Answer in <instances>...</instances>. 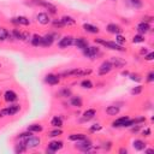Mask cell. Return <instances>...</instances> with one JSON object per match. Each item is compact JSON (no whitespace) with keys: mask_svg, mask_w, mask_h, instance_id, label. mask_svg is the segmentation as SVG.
Segmentation results:
<instances>
[{"mask_svg":"<svg viewBox=\"0 0 154 154\" xmlns=\"http://www.w3.org/2000/svg\"><path fill=\"white\" fill-rule=\"evenodd\" d=\"M95 42H97V43H100V45H102L106 48L112 49V51H118V52H124L125 51V48H123V46L118 45L116 41H106L101 37H99V38H95Z\"/></svg>","mask_w":154,"mask_h":154,"instance_id":"6da1fadb","label":"cell"},{"mask_svg":"<svg viewBox=\"0 0 154 154\" xmlns=\"http://www.w3.org/2000/svg\"><path fill=\"white\" fill-rule=\"evenodd\" d=\"M23 142H24V144H25V147H26L28 149H35V148H38V147H40V144H41V138H40L38 136L31 135L30 137L25 138Z\"/></svg>","mask_w":154,"mask_h":154,"instance_id":"7a4b0ae2","label":"cell"},{"mask_svg":"<svg viewBox=\"0 0 154 154\" xmlns=\"http://www.w3.org/2000/svg\"><path fill=\"white\" fill-rule=\"evenodd\" d=\"M76 148H77L78 150H81V152L88 153V152L93 150V144H91V142H90L88 138H85V140H82V141H77Z\"/></svg>","mask_w":154,"mask_h":154,"instance_id":"3957f363","label":"cell"},{"mask_svg":"<svg viewBox=\"0 0 154 154\" xmlns=\"http://www.w3.org/2000/svg\"><path fill=\"white\" fill-rule=\"evenodd\" d=\"M57 34L55 32H48L45 36H42V42H41V47H51L54 42V40L57 38Z\"/></svg>","mask_w":154,"mask_h":154,"instance_id":"277c9868","label":"cell"},{"mask_svg":"<svg viewBox=\"0 0 154 154\" xmlns=\"http://www.w3.org/2000/svg\"><path fill=\"white\" fill-rule=\"evenodd\" d=\"M73 40H75V37H73V36H71V35L63 36V37L59 40V42H58V47H59V48H61V49L67 48V47H70V46H72V45H73Z\"/></svg>","mask_w":154,"mask_h":154,"instance_id":"5b68a950","label":"cell"},{"mask_svg":"<svg viewBox=\"0 0 154 154\" xmlns=\"http://www.w3.org/2000/svg\"><path fill=\"white\" fill-rule=\"evenodd\" d=\"M99 52H100V49H99L97 46H96V47H95V46H88L87 48L83 49L84 57H87V58H89V59H95L96 55L99 54Z\"/></svg>","mask_w":154,"mask_h":154,"instance_id":"8992f818","label":"cell"},{"mask_svg":"<svg viewBox=\"0 0 154 154\" xmlns=\"http://www.w3.org/2000/svg\"><path fill=\"white\" fill-rule=\"evenodd\" d=\"M31 1L34 4H36V5H40V6L46 7L48 10V12L52 13V14H55L57 13V6L53 5V4H51V2H48V1H46V0H31Z\"/></svg>","mask_w":154,"mask_h":154,"instance_id":"52a82bcc","label":"cell"},{"mask_svg":"<svg viewBox=\"0 0 154 154\" xmlns=\"http://www.w3.org/2000/svg\"><path fill=\"white\" fill-rule=\"evenodd\" d=\"M63 147H64L63 141H58V140H57V141H51V142L48 143V146H47L46 152H47V153H55V152L60 150Z\"/></svg>","mask_w":154,"mask_h":154,"instance_id":"ba28073f","label":"cell"},{"mask_svg":"<svg viewBox=\"0 0 154 154\" xmlns=\"http://www.w3.org/2000/svg\"><path fill=\"white\" fill-rule=\"evenodd\" d=\"M91 73V70H81V69H72L69 71H64L63 76H85Z\"/></svg>","mask_w":154,"mask_h":154,"instance_id":"9c48e42d","label":"cell"},{"mask_svg":"<svg viewBox=\"0 0 154 154\" xmlns=\"http://www.w3.org/2000/svg\"><path fill=\"white\" fill-rule=\"evenodd\" d=\"M112 69H113V66H112L111 61H109V60H105V61H102L101 65L99 66V75H100V76H105V75H107L108 72H111Z\"/></svg>","mask_w":154,"mask_h":154,"instance_id":"30bf717a","label":"cell"},{"mask_svg":"<svg viewBox=\"0 0 154 154\" xmlns=\"http://www.w3.org/2000/svg\"><path fill=\"white\" fill-rule=\"evenodd\" d=\"M73 45L76 46V48L83 51L84 48H87V47L89 46V42H88V40H87L85 37L79 36V37H75V40H73Z\"/></svg>","mask_w":154,"mask_h":154,"instance_id":"8fae6325","label":"cell"},{"mask_svg":"<svg viewBox=\"0 0 154 154\" xmlns=\"http://www.w3.org/2000/svg\"><path fill=\"white\" fill-rule=\"evenodd\" d=\"M45 82L49 85H57L60 82V77L55 73H48L45 76Z\"/></svg>","mask_w":154,"mask_h":154,"instance_id":"7c38bea8","label":"cell"},{"mask_svg":"<svg viewBox=\"0 0 154 154\" xmlns=\"http://www.w3.org/2000/svg\"><path fill=\"white\" fill-rule=\"evenodd\" d=\"M4 100H5L6 102L12 103V102H14V101L18 100V95H17V93H14L13 90H6V91L4 93Z\"/></svg>","mask_w":154,"mask_h":154,"instance_id":"4fadbf2b","label":"cell"},{"mask_svg":"<svg viewBox=\"0 0 154 154\" xmlns=\"http://www.w3.org/2000/svg\"><path fill=\"white\" fill-rule=\"evenodd\" d=\"M36 20H37L40 24H42V25H47V24L51 22V18H49V16H48L46 12H38V13L36 14Z\"/></svg>","mask_w":154,"mask_h":154,"instance_id":"5bb4252c","label":"cell"},{"mask_svg":"<svg viewBox=\"0 0 154 154\" xmlns=\"http://www.w3.org/2000/svg\"><path fill=\"white\" fill-rule=\"evenodd\" d=\"M136 30H137V32H138V34L144 35V34H147V32L150 30V25H149V23H147V22H143V20H142L141 23H138V24H137Z\"/></svg>","mask_w":154,"mask_h":154,"instance_id":"9a60e30c","label":"cell"},{"mask_svg":"<svg viewBox=\"0 0 154 154\" xmlns=\"http://www.w3.org/2000/svg\"><path fill=\"white\" fill-rule=\"evenodd\" d=\"M11 22L13 24H17V25H29L30 24V20L25 17V16H18V17H14L11 19Z\"/></svg>","mask_w":154,"mask_h":154,"instance_id":"2e32d148","label":"cell"},{"mask_svg":"<svg viewBox=\"0 0 154 154\" xmlns=\"http://www.w3.org/2000/svg\"><path fill=\"white\" fill-rule=\"evenodd\" d=\"M106 30H107L109 34H114V35L120 34V32L123 31V29H122L118 24H116V23H109V24H107Z\"/></svg>","mask_w":154,"mask_h":154,"instance_id":"e0dca14e","label":"cell"},{"mask_svg":"<svg viewBox=\"0 0 154 154\" xmlns=\"http://www.w3.org/2000/svg\"><path fill=\"white\" fill-rule=\"evenodd\" d=\"M95 116H96V109H94V108H88L87 111L83 112V114H82V120L88 122V120L93 119Z\"/></svg>","mask_w":154,"mask_h":154,"instance_id":"ac0fdd59","label":"cell"},{"mask_svg":"<svg viewBox=\"0 0 154 154\" xmlns=\"http://www.w3.org/2000/svg\"><path fill=\"white\" fill-rule=\"evenodd\" d=\"M128 119H129V117H128V116L119 117V118H117L116 120H113V122H112V126H113V128H123Z\"/></svg>","mask_w":154,"mask_h":154,"instance_id":"d6986e66","label":"cell"},{"mask_svg":"<svg viewBox=\"0 0 154 154\" xmlns=\"http://www.w3.org/2000/svg\"><path fill=\"white\" fill-rule=\"evenodd\" d=\"M70 105L73 106V107L79 108V107H82V105H83V100H82V97L78 96V95L71 96V97H70Z\"/></svg>","mask_w":154,"mask_h":154,"instance_id":"ffe728a7","label":"cell"},{"mask_svg":"<svg viewBox=\"0 0 154 154\" xmlns=\"http://www.w3.org/2000/svg\"><path fill=\"white\" fill-rule=\"evenodd\" d=\"M83 29H84V31H87L89 34H97L100 31V29L96 25H93L90 23H84L83 24Z\"/></svg>","mask_w":154,"mask_h":154,"instance_id":"44dd1931","label":"cell"},{"mask_svg":"<svg viewBox=\"0 0 154 154\" xmlns=\"http://www.w3.org/2000/svg\"><path fill=\"white\" fill-rule=\"evenodd\" d=\"M132 147H134L136 150L141 152V150H144V149H146L147 143H146L144 141H142V140H135V141H132Z\"/></svg>","mask_w":154,"mask_h":154,"instance_id":"7402d4cb","label":"cell"},{"mask_svg":"<svg viewBox=\"0 0 154 154\" xmlns=\"http://www.w3.org/2000/svg\"><path fill=\"white\" fill-rule=\"evenodd\" d=\"M30 42L34 47H41V42H42V36L38 34H34L30 38Z\"/></svg>","mask_w":154,"mask_h":154,"instance_id":"603a6c76","label":"cell"},{"mask_svg":"<svg viewBox=\"0 0 154 154\" xmlns=\"http://www.w3.org/2000/svg\"><path fill=\"white\" fill-rule=\"evenodd\" d=\"M119 112H120V107L117 106V105H111L106 108V113L108 116H117Z\"/></svg>","mask_w":154,"mask_h":154,"instance_id":"cb8c5ba5","label":"cell"},{"mask_svg":"<svg viewBox=\"0 0 154 154\" xmlns=\"http://www.w3.org/2000/svg\"><path fill=\"white\" fill-rule=\"evenodd\" d=\"M109 61H111V64H112L113 67H122V66H124V65L126 64L125 60H123V59H120V58H116V57L111 58Z\"/></svg>","mask_w":154,"mask_h":154,"instance_id":"d4e9b609","label":"cell"},{"mask_svg":"<svg viewBox=\"0 0 154 154\" xmlns=\"http://www.w3.org/2000/svg\"><path fill=\"white\" fill-rule=\"evenodd\" d=\"M20 109V106L19 105H10L6 107V112H7V116H14L16 113H18Z\"/></svg>","mask_w":154,"mask_h":154,"instance_id":"484cf974","label":"cell"},{"mask_svg":"<svg viewBox=\"0 0 154 154\" xmlns=\"http://www.w3.org/2000/svg\"><path fill=\"white\" fill-rule=\"evenodd\" d=\"M61 22H63V24L66 26H71V25H75L76 24V19H73L71 16H63L61 17V19H60Z\"/></svg>","mask_w":154,"mask_h":154,"instance_id":"4316f807","label":"cell"},{"mask_svg":"<svg viewBox=\"0 0 154 154\" xmlns=\"http://www.w3.org/2000/svg\"><path fill=\"white\" fill-rule=\"evenodd\" d=\"M51 125H52L53 128H61V126H63V118L59 117V116L53 117L52 120H51Z\"/></svg>","mask_w":154,"mask_h":154,"instance_id":"83f0119b","label":"cell"},{"mask_svg":"<svg viewBox=\"0 0 154 154\" xmlns=\"http://www.w3.org/2000/svg\"><path fill=\"white\" fill-rule=\"evenodd\" d=\"M85 138H87V136L84 134H81V132H78V134H71L69 136V140L70 141H75V142L82 141V140H85Z\"/></svg>","mask_w":154,"mask_h":154,"instance_id":"f1b7e54d","label":"cell"},{"mask_svg":"<svg viewBox=\"0 0 154 154\" xmlns=\"http://www.w3.org/2000/svg\"><path fill=\"white\" fill-rule=\"evenodd\" d=\"M28 150V148L25 147V144H24V142L23 141H19L16 146H14V153H24V152H26Z\"/></svg>","mask_w":154,"mask_h":154,"instance_id":"f546056e","label":"cell"},{"mask_svg":"<svg viewBox=\"0 0 154 154\" xmlns=\"http://www.w3.org/2000/svg\"><path fill=\"white\" fill-rule=\"evenodd\" d=\"M28 131H30V132H41L42 130H43V128H42V125L41 124H30L29 126H28V129H26Z\"/></svg>","mask_w":154,"mask_h":154,"instance_id":"4dcf8cb0","label":"cell"},{"mask_svg":"<svg viewBox=\"0 0 154 154\" xmlns=\"http://www.w3.org/2000/svg\"><path fill=\"white\" fill-rule=\"evenodd\" d=\"M61 134H63V131H61V129H60V128H54L52 131H49V132H48V137L54 138V137L60 136Z\"/></svg>","mask_w":154,"mask_h":154,"instance_id":"1f68e13d","label":"cell"},{"mask_svg":"<svg viewBox=\"0 0 154 154\" xmlns=\"http://www.w3.org/2000/svg\"><path fill=\"white\" fill-rule=\"evenodd\" d=\"M7 36H8V30L4 26H0V41L7 40Z\"/></svg>","mask_w":154,"mask_h":154,"instance_id":"d6a6232c","label":"cell"},{"mask_svg":"<svg viewBox=\"0 0 154 154\" xmlns=\"http://www.w3.org/2000/svg\"><path fill=\"white\" fill-rule=\"evenodd\" d=\"M81 87L83 89H91L93 88V82L90 79H83L81 82Z\"/></svg>","mask_w":154,"mask_h":154,"instance_id":"836d02e7","label":"cell"},{"mask_svg":"<svg viewBox=\"0 0 154 154\" xmlns=\"http://www.w3.org/2000/svg\"><path fill=\"white\" fill-rule=\"evenodd\" d=\"M71 89H69V88H63L60 91H59V96H61V97H70L71 96Z\"/></svg>","mask_w":154,"mask_h":154,"instance_id":"e575fe53","label":"cell"},{"mask_svg":"<svg viewBox=\"0 0 154 154\" xmlns=\"http://www.w3.org/2000/svg\"><path fill=\"white\" fill-rule=\"evenodd\" d=\"M11 34L13 40H22V31H19V29H12Z\"/></svg>","mask_w":154,"mask_h":154,"instance_id":"d590c367","label":"cell"},{"mask_svg":"<svg viewBox=\"0 0 154 154\" xmlns=\"http://www.w3.org/2000/svg\"><path fill=\"white\" fill-rule=\"evenodd\" d=\"M144 35H141V34H137L132 37V43H141V42H144Z\"/></svg>","mask_w":154,"mask_h":154,"instance_id":"8d00e7d4","label":"cell"},{"mask_svg":"<svg viewBox=\"0 0 154 154\" xmlns=\"http://www.w3.org/2000/svg\"><path fill=\"white\" fill-rule=\"evenodd\" d=\"M129 2H130V5H131L132 7H135V8H141V7L143 6L142 0H129Z\"/></svg>","mask_w":154,"mask_h":154,"instance_id":"74e56055","label":"cell"},{"mask_svg":"<svg viewBox=\"0 0 154 154\" xmlns=\"http://www.w3.org/2000/svg\"><path fill=\"white\" fill-rule=\"evenodd\" d=\"M116 42H117L118 45L123 46V45H125V42H126V38H125L123 35H120V34H117V35H116Z\"/></svg>","mask_w":154,"mask_h":154,"instance_id":"f35d334b","label":"cell"},{"mask_svg":"<svg viewBox=\"0 0 154 154\" xmlns=\"http://www.w3.org/2000/svg\"><path fill=\"white\" fill-rule=\"evenodd\" d=\"M129 76V78L131 79V81H135V82H141L142 81V77H141V75L140 73H129L128 75Z\"/></svg>","mask_w":154,"mask_h":154,"instance_id":"ab89813d","label":"cell"},{"mask_svg":"<svg viewBox=\"0 0 154 154\" xmlns=\"http://www.w3.org/2000/svg\"><path fill=\"white\" fill-rule=\"evenodd\" d=\"M142 90H143V87L142 85H136V87H134L132 89H131V95H138V94H141L142 93Z\"/></svg>","mask_w":154,"mask_h":154,"instance_id":"60d3db41","label":"cell"},{"mask_svg":"<svg viewBox=\"0 0 154 154\" xmlns=\"http://www.w3.org/2000/svg\"><path fill=\"white\" fill-rule=\"evenodd\" d=\"M31 135H32V132H30V131H28V130H26L25 132H22V134H19V135H18V138H19L20 141H24L25 138L30 137Z\"/></svg>","mask_w":154,"mask_h":154,"instance_id":"b9f144b4","label":"cell"},{"mask_svg":"<svg viewBox=\"0 0 154 154\" xmlns=\"http://www.w3.org/2000/svg\"><path fill=\"white\" fill-rule=\"evenodd\" d=\"M52 24H53L54 28H64V26H65L60 19H54V20L52 22Z\"/></svg>","mask_w":154,"mask_h":154,"instance_id":"7bdbcfd3","label":"cell"},{"mask_svg":"<svg viewBox=\"0 0 154 154\" xmlns=\"http://www.w3.org/2000/svg\"><path fill=\"white\" fill-rule=\"evenodd\" d=\"M30 38H31V35H30L29 31H23V32H22V40H24V41H29Z\"/></svg>","mask_w":154,"mask_h":154,"instance_id":"ee69618b","label":"cell"},{"mask_svg":"<svg viewBox=\"0 0 154 154\" xmlns=\"http://www.w3.org/2000/svg\"><path fill=\"white\" fill-rule=\"evenodd\" d=\"M146 81H147L148 83H152V82L154 81V71H150V72H148V75H147V78H146Z\"/></svg>","mask_w":154,"mask_h":154,"instance_id":"f6af8a7d","label":"cell"},{"mask_svg":"<svg viewBox=\"0 0 154 154\" xmlns=\"http://www.w3.org/2000/svg\"><path fill=\"white\" fill-rule=\"evenodd\" d=\"M102 129V126L100 124H94L93 126H90V132H95V131H100Z\"/></svg>","mask_w":154,"mask_h":154,"instance_id":"bcb514c9","label":"cell"},{"mask_svg":"<svg viewBox=\"0 0 154 154\" xmlns=\"http://www.w3.org/2000/svg\"><path fill=\"white\" fill-rule=\"evenodd\" d=\"M144 59H146L147 61H152V60L154 59V52H149V53H147V54L144 55Z\"/></svg>","mask_w":154,"mask_h":154,"instance_id":"7dc6e473","label":"cell"},{"mask_svg":"<svg viewBox=\"0 0 154 154\" xmlns=\"http://www.w3.org/2000/svg\"><path fill=\"white\" fill-rule=\"evenodd\" d=\"M150 134H152V130H150L149 128H146V129L142 131V135H143V136H146V137L150 136Z\"/></svg>","mask_w":154,"mask_h":154,"instance_id":"c3c4849f","label":"cell"},{"mask_svg":"<svg viewBox=\"0 0 154 154\" xmlns=\"http://www.w3.org/2000/svg\"><path fill=\"white\" fill-rule=\"evenodd\" d=\"M7 116V112H6V108H1L0 109V118H4Z\"/></svg>","mask_w":154,"mask_h":154,"instance_id":"681fc988","label":"cell"},{"mask_svg":"<svg viewBox=\"0 0 154 154\" xmlns=\"http://www.w3.org/2000/svg\"><path fill=\"white\" fill-rule=\"evenodd\" d=\"M152 20H153V17H150V16H146V17H143V22L149 23V22H152Z\"/></svg>","mask_w":154,"mask_h":154,"instance_id":"f907efd6","label":"cell"},{"mask_svg":"<svg viewBox=\"0 0 154 154\" xmlns=\"http://www.w3.org/2000/svg\"><path fill=\"white\" fill-rule=\"evenodd\" d=\"M126 153H128V149H126V148L123 147V148L119 149V154H126Z\"/></svg>","mask_w":154,"mask_h":154,"instance_id":"816d5d0a","label":"cell"},{"mask_svg":"<svg viewBox=\"0 0 154 154\" xmlns=\"http://www.w3.org/2000/svg\"><path fill=\"white\" fill-rule=\"evenodd\" d=\"M147 52H148V51H147V48H142V49H141V51H140V53H141V54H142V55H143V54H144V55H146V54H147Z\"/></svg>","mask_w":154,"mask_h":154,"instance_id":"f5cc1de1","label":"cell"},{"mask_svg":"<svg viewBox=\"0 0 154 154\" xmlns=\"http://www.w3.org/2000/svg\"><path fill=\"white\" fill-rule=\"evenodd\" d=\"M153 152H154V149H153V148H149V149H144V153H147V154H148V153H153Z\"/></svg>","mask_w":154,"mask_h":154,"instance_id":"db71d44e","label":"cell"},{"mask_svg":"<svg viewBox=\"0 0 154 154\" xmlns=\"http://www.w3.org/2000/svg\"><path fill=\"white\" fill-rule=\"evenodd\" d=\"M122 75H123V76H128V75H129V72H128V71H123V72H122Z\"/></svg>","mask_w":154,"mask_h":154,"instance_id":"11a10c76","label":"cell"},{"mask_svg":"<svg viewBox=\"0 0 154 154\" xmlns=\"http://www.w3.org/2000/svg\"><path fill=\"white\" fill-rule=\"evenodd\" d=\"M0 67H1V64H0Z\"/></svg>","mask_w":154,"mask_h":154,"instance_id":"9f6ffc18","label":"cell"},{"mask_svg":"<svg viewBox=\"0 0 154 154\" xmlns=\"http://www.w3.org/2000/svg\"><path fill=\"white\" fill-rule=\"evenodd\" d=\"M113 1H114V0H113Z\"/></svg>","mask_w":154,"mask_h":154,"instance_id":"6f0895ef","label":"cell"}]
</instances>
